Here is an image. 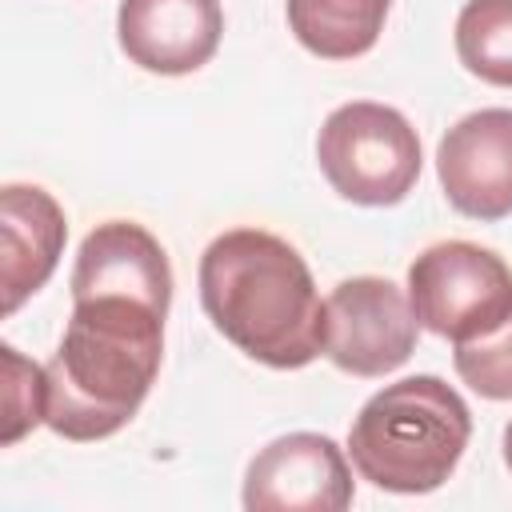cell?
<instances>
[{
    "mask_svg": "<svg viewBox=\"0 0 512 512\" xmlns=\"http://www.w3.org/2000/svg\"><path fill=\"white\" fill-rule=\"evenodd\" d=\"M224 36L220 0H120L116 40L124 56L156 76L204 68Z\"/></svg>",
    "mask_w": 512,
    "mask_h": 512,
    "instance_id": "obj_9",
    "label": "cell"
},
{
    "mask_svg": "<svg viewBox=\"0 0 512 512\" xmlns=\"http://www.w3.org/2000/svg\"><path fill=\"white\" fill-rule=\"evenodd\" d=\"M200 304L244 356L292 372L324 356V300L304 256L276 232L228 228L200 256Z\"/></svg>",
    "mask_w": 512,
    "mask_h": 512,
    "instance_id": "obj_2",
    "label": "cell"
},
{
    "mask_svg": "<svg viewBox=\"0 0 512 512\" xmlns=\"http://www.w3.org/2000/svg\"><path fill=\"white\" fill-rule=\"evenodd\" d=\"M472 440L464 396L432 372L384 384L348 428V456L360 480L396 496L436 492Z\"/></svg>",
    "mask_w": 512,
    "mask_h": 512,
    "instance_id": "obj_3",
    "label": "cell"
},
{
    "mask_svg": "<svg viewBox=\"0 0 512 512\" xmlns=\"http://www.w3.org/2000/svg\"><path fill=\"white\" fill-rule=\"evenodd\" d=\"M504 464H508V472H512V420H508V428H504Z\"/></svg>",
    "mask_w": 512,
    "mask_h": 512,
    "instance_id": "obj_15",
    "label": "cell"
},
{
    "mask_svg": "<svg viewBox=\"0 0 512 512\" xmlns=\"http://www.w3.org/2000/svg\"><path fill=\"white\" fill-rule=\"evenodd\" d=\"M416 312L384 276L340 280L324 300V356L348 376H388L416 352Z\"/></svg>",
    "mask_w": 512,
    "mask_h": 512,
    "instance_id": "obj_6",
    "label": "cell"
},
{
    "mask_svg": "<svg viewBox=\"0 0 512 512\" xmlns=\"http://www.w3.org/2000/svg\"><path fill=\"white\" fill-rule=\"evenodd\" d=\"M68 240L64 208L36 184H4L0 192V252H4V312L12 316L48 284Z\"/></svg>",
    "mask_w": 512,
    "mask_h": 512,
    "instance_id": "obj_10",
    "label": "cell"
},
{
    "mask_svg": "<svg viewBox=\"0 0 512 512\" xmlns=\"http://www.w3.org/2000/svg\"><path fill=\"white\" fill-rule=\"evenodd\" d=\"M456 376L484 400H512V316L492 336L456 344Z\"/></svg>",
    "mask_w": 512,
    "mask_h": 512,
    "instance_id": "obj_13",
    "label": "cell"
},
{
    "mask_svg": "<svg viewBox=\"0 0 512 512\" xmlns=\"http://www.w3.org/2000/svg\"><path fill=\"white\" fill-rule=\"evenodd\" d=\"M4 352V444H16L28 428L44 424V404H48V380L44 368L24 360L12 344L0 348Z\"/></svg>",
    "mask_w": 512,
    "mask_h": 512,
    "instance_id": "obj_14",
    "label": "cell"
},
{
    "mask_svg": "<svg viewBox=\"0 0 512 512\" xmlns=\"http://www.w3.org/2000/svg\"><path fill=\"white\" fill-rule=\"evenodd\" d=\"M392 0H284L300 48L320 60H356L376 48Z\"/></svg>",
    "mask_w": 512,
    "mask_h": 512,
    "instance_id": "obj_11",
    "label": "cell"
},
{
    "mask_svg": "<svg viewBox=\"0 0 512 512\" xmlns=\"http://www.w3.org/2000/svg\"><path fill=\"white\" fill-rule=\"evenodd\" d=\"M172 264L132 220L96 224L72 264V316L44 368V424L76 444L116 436L156 384Z\"/></svg>",
    "mask_w": 512,
    "mask_h": 512,
    "instance_id": "obj_1",
    "label": "cell"
},
{
    "mask_svg": "<svg viewBox=\"0 0 512 512\" xmlns=\"http://www.w3.org/2000/svg\"><path fill=\"white\" fill-rule=\"evenodd\" d=\"M456 56L484 84L512 88V0H468L456 16Z\"/></svg>",
    "mask_w": 512,
    "mask_h": 512,
    "instance_id": "obj_12",
    "label": "cell"
},
{
    "mask_svg": "<svg viewBox=\"0 0 512 512\" xmlns=\"http://www.w3.org/2000/svg\"><path fill=\"white\" fill-rule=\"evenodd\" d=\"M316 160L332 192L364 208L400 204L424 164L408 116L376 100H352L328 112L316 136Z\"/></svg>",
    "mask_w": 512,
    "mask_h": 512,
    "instance_id": "obj_4",
    "label": "cell"
},
{
    "mask_svg": "<svg viewBox=\"0 0 512 512\" xmlns=\"http://www.w3.org/2000/svg\"><path fill=\"white\" fill-rule=\"evenodd\" d=\"M444 200L480 224L512 216V108L460 116L436 144Z\"/></svg>",
    "mask_w": 512,
    "mask_h": 512,
    "instance_id": "obj_8",
    "label": "cell"
},
{
    "mask_svg": "<svg viewBox=\"0 0 512 512\" xmlns=\"http://www.w3.org/2000/svg\"><path fill=\"white\" fill-rule=\"evenodd\" d=\"M416 324L452 344L492 336L512 316V268L472 240H440L408 264Z\"/></svg>",
    "mask_w": 512,
    "mask_h": 512,
    "instance_id": "obj_5",
    "label": "cell"
},
{
    "mask_svg": "<svg viewBox=\"0 0 512 512\" xmlns=\"http://www.w3.org/2000/svg\"><path fill=\"white\" fill-rule=\"evenodd\" d=\"M352 468L344 448L320 432H288L264 444L244 472L248 512H344Z\"/></svg>",
    "mask_w": 512,
    "mask_h": 512,
    "instance_id": "obj_7",
    "label": "cell"
}]
</instances>
